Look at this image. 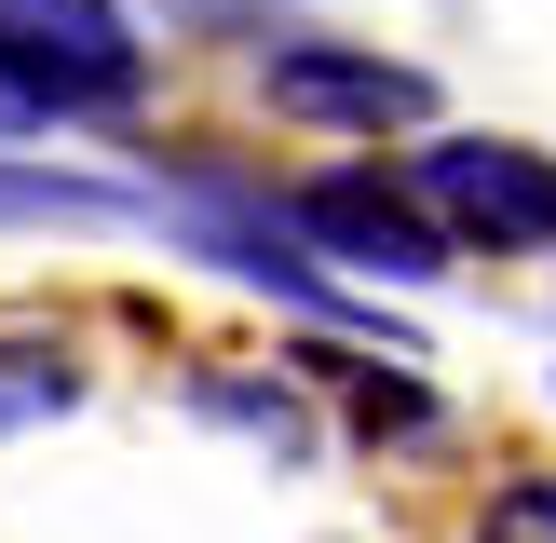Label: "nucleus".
<instances>
[{"label": "nucleus", "mask_w": 556, "mask_h": 543, "mask_svg": "<svg viewBox=\"0 0 556 543\" xmlns=\"http://www.w3.org/2000/svg\"><path fill=\"white\" fill-rule=\"evenodd\" d=\"M407 190L462 258H556V150L530 136H434Z\"/></svg>", "instance_id": "1"}, {"label": "nucleus", "mask_w": 556, "mask_h": 543, "mask_svg": "<svg viewBox=\"0 0 556 543\" xmlns=\"http://www.w3.org/2000/svg\"><path fill=\"white\" fill-rule=\"evenodd\" d=\"M0 68L41 96V123H109L150 96V41L123 0H0Z\"/></svg>", "instance_id": "2"}, {"label": "nucleus", "mask_w": 556, "mask_h": 543, "mask_svg": "<svg viewBox=\"0 0 556 543\" xmlns=\"http://www.w3.org/2000/svg\"><path fill=\"white\" fill-rule=\"evenodd\" d=\"M258 109L271 123H299V136H421L434 123V68H407V54H380V41H271L258 54Z\"/></svg>", "instance_id": "3"}, {"label": "nucleus", "mask_w": 556, "mask_h": 543, "mask_svg": "<svg viewBox=\"0 0 556 543\" xmlns=\"http://www.w3.org/2000/svg\"><path fill=\"white\" fill-rule=\"evenodd\" d=\"M286 231L313 244V258L367 272V286H434V272L462 258V244L421 217V190L380 177V163H326V177H299V190H286Z\"/></svg>", "instance_id": "4"}, {"label": "nucleus", "mask_w": 556, "mask_h": 543, "mask_svg": "<svg viewBox=\"0 0 556 543\" xmlns=\"http://www.w3.org/2000/svg\"><path fill=\"white\" fill-rule=\"evenodd\" d=\"M177 407L217 421V434H244V449H271V462H313V407H299L286 367H190Z\"/></svg>", "instance_id": "5"}, {"label": "nucleus", "mask_w": 556, "mask_h": 543, "mask_svg": "<svg viewBox=\"0 0 556 543\" xmlns=\"http://www.w3.org/2000/svg\"><path fill=\"white\" fill-rule=\"evenodd\" d=\"M123 217H163V204L123 177H68V163H0V231H123Z\"/></svg>", "instance_id": "6"}, {"label": "nucleus", "mask_w": 556, "mask_h": 543, "mask_svg": "<svg viewBox=\"0 0 556 543\" xmlns=\"http://www.w3.org/2000/svg\"><path fill=\"white\" fill-rule=\"evenodd\" d=\"M313 380H340V407H353V434H367V449H434V434H448V407H434L407 367H353V353H313Z\"/></svg>", "instance_id": "7"}, {"label": "nucleus", "mask_w": 556, "mask_h": 543, "mask_svg": "<svg viewBox=\"0 0 556 543\" xmlns=\"http://www.w3.org/2000/svg\"><path fill=\"white\" fill-rule=\"evenodd\" d=\"M81 407V353L54 326H0V434H41Z\"/></svg>", "instance_id": "8"}, {"label": "nucleus", "mask_w": 556, "mask_h": 543, "mask_svg": "<svg viewBox=\"0 0 556 543\" xmlns=\"http://www.w3.org/2000/svg\"><path fill=\"white\" fill-rule=\"evenodd\" d=\"M462 543H556V476H543V462L489 476V489H476V516H462Z\"/></svg>", "instance_id": "9"}]
</instances>
